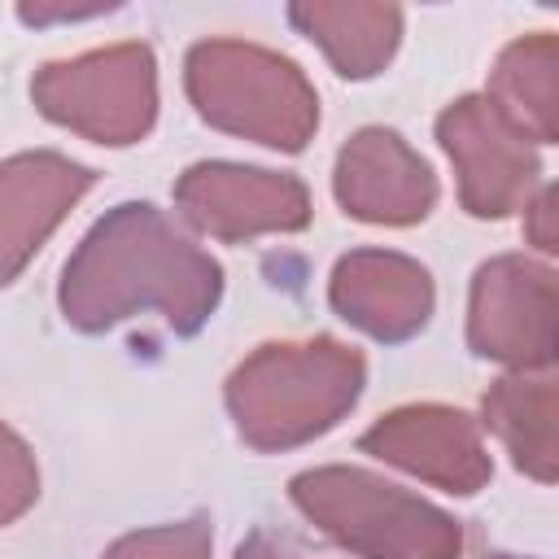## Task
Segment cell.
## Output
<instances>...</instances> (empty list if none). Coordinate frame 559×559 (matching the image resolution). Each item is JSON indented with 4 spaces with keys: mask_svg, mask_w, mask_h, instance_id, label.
I'll use <instances>...</instances> for the list:
<instances>
[{
    "mask_svg": "<svg viewBox=\"0 0 559 559\" xmlns=\"http://www.w3.org/2000/svg\"><path fill=\"white\" fill-rule=\"evenodd\" d=\"M96 170L52 153H13L0 162V288L13 284L61 218L87 197Z\"/></svg>",
    "mask_w": 559,
    "mask_h": 559,
    "instance_id": "7c38bea8",
    "label": "cell"
},
{
    "mask_svg": "<svg viewBox=\"0 0 559 559\" xmlns=\"http://www.w3.org/2000/svg\"><path fill=\"white\" fill-rule=\"evenodd\" d=\"M192 109L227 135L301 153L319 131V92L306 70L253 39H201L183 57Z\"/></svg>",
    "mask_w": 559,
    "mask_h": 559,
    "instance_id": "3957f363",
    "label": "cell"
},
{
    "mask_svg": "<svg viewBox=\"0 0 559 559\" xmlns=\"http://www.w3.org/2000/svg\"><path fill=\"white\" fill-rule=\"evenodd\" d=\"M288 22L319 44L341 79H376L402 44V9L371 0H301L288 4Z\"/></svg>",
    "mask_w": 559,
    "mask_h": 559,
    "instance_id": "5bb4252c",
    "label": "cell"
},
{
    "mask_svg": "<svg viewBox=\"0 0 559 559\" xmlns=\"http://www.w3.org/2000/svg\"><path fill=\"white\" fill-rule=\"evenodd\" d=\"M231 559H297L284 542H275V537H266V533H249L240 546H236V555Z\"/></svg>",
    "mask_w": 559,
    "mask_h": 559,
    "instance_id": "ffe728a7",
    "label": "cell"
},
{
    "mask_svg": "<svg viewBox=\"0 0 559 559\" xmlns=\"http://www.w3.org/2000/svg\"><path fill=\"white\" fill-rule=\"evenodd\" d=\"M533 144L559 140V39L555 31H533L511 39L489 70L485 92Z\"/></svg>",
    "mask_w": 559,
    "mask_h": 559,
    "instance_id": "9a60e30c",
    "label": "cell"
},
{
    "mask_svg": "<svg viewBox=\"0 0 559 559\" xmlns=\"http://www.w3.org/2000/svg\"><path fill=\"white\" fill-rule=\"evenodd\" d=\"M332 197L358 223L411 227L432 214L437 175L393 127H362L336 153Z\"/></svg>",
    "mask_w": 559,
    "mask_h": 559,
    "instance_id": "30bf717a",
    "label": "cell"
},
{
    "mask_svg": "<svg viewBox=\"0 0 559 559\" xmlns=\"http://www.w3.org/2000/svg\"><path fill=\"white\" fill-rule=\"evenodd\" d=\"M362 389V349L336 336L266 341L231 367L223 406L249 450L284 454L332 432L358 406Z\"/></svg>",
    "mask_w": 559,
    "mask_h": 559,
    "instance_id": "7a4b0ae2",
    "label": "cell"
},
{
    "mask_svg": "<svg viewBox=\"0 0 559 559\" xmlns=\"http://www.w3.org/2000/svg\"><path fill=\"white\" fill-rule=\"evenodd\" d=\"M175 210L201 236L240 245L310 227V188L288 170L245 162H192L175 183Z\"/></svg>",
    "mask_w": 559,
    "mask_h": 559,
    "instance_id": "ba28073f",
    "label": "cell"
},
{
    "mask_svg": "<svg viewBox=\"0 0 559 559\" xmlns=\"http://www.w3.org/2000/svg\"><path fill=\"white\" fill-rule=\"evenodd\" d=\"M218 301L223 266L148 201L105 210L66 258L57 284L61 319L87 336L135 314H157L170 332L192 336Z\"/></svg>",
    "mask_w": 559,
    "mask_h": 559,
    "instance_id": "6da1fadb",
    "label": "cell"
},
{
    "mask_svg": "<svg viewBox=\"0 0 559 559\" xmlns=\"http://www.w3.org/2000/svg\"><path fill=\"white\" fill-rule=\"evenodd\" d=\"M332 310L380 345L419 336L432 319L437 288L424 262L397 249H349L336 258L328 280Z\"/></svg>",
    "mask_w": 559,
    "mask_h": 559,
    "instance_id": "8fae6325",
    "label": "cell"
},
{
    "mask_svg": "<svg viewBox=\"0 0 559 559\" xmlns=\"http://www.w3.org/2000/svg\"><path fill=\"white\" fill-rule=\"evenodd\" d=\"M472 354L511 371L555 367V271L528 253H498L476 266L467 293Z\"/></svg>",
    "mask_w": 559,
    "mask_h": 559,
    "instance_id": "52a82bcc",
    "label": "cell"
},
{
    "mask_svg": "<svg viewBox=\"0 0 559 559\" xmlns=\"http://www.w3.org/2000/svg\"><path fill=\"white\" fill-rule=\"evenodd\" d=\"M114 4H17V17L31 22V26H48V22H79V17H96V13H109Z\"/></svg>",
    "mask_w": 559,
    "mask_h": 559,
    "instance_id": "d6986e66",
    "label": "cell"
},
{
    "mask_svg": "<svg viewBox=\"0 0 559 559\" xmlns=\"http://www.w3.org/2000/svg\"><path fill=\"white\" fill-rule=\"evenodd\" d=\"M358 450L459 498L480 493L493 476V459L480 437V424L445 402L393 406L358 437Z\"/></svg>",
    "mask_w": 559,
    "mask_h": 559,
    "instance_id": "9c48e42d",
    "label": "cell"
},
{
    "mask_svg": "<svg viewBox=\"0 0 559 559\" xmlns=\"http://www.w3.org/2000/svg\"><path fill=\"white\" fill-rule=\"evenodd\" d=\"M489 559H524V555H489Z\"/></svg>",
    "mask_w": 559,
    "mask_h": 559,
    "instance_id": "44dd1931",
    "label": "cell"
},
{
    "mask_svg": "<svg viewBox=\"0 0 559 559\" xmlns=\"http://www.w3.org/2000/svg\"><path fill=\"white\" fill-rule=\"evenodd\" d=\"M39 498V463L26 437L0 424V528L22 520Z\"/></svg>",
    "mask_w": 559,
    "mask_h": 559,
    "instance_id": "e0dca14e",
    "label": "cell"
},
{
    "mask_svg": "<svg viewBox=\"0 0 559 559\" xmlns=\"http://www.w3.org/2000/svg\"><path fill=\"white\" fill-rule=\"evenodd\" d=\"M35 109L105 148L140 144L157 122V57L140 39L48 61L31 79Z\"/></svg>",
    "mask_w": 559,
    "mask_h": 559,
    "instance_id": "5b68a950",
    "label": "cell"
},
{
    "mask_svg": "<svg viewBox=\"0 0 559 559\" xmlns=\"http://www.w3.org/2000/svg\"><path fill=\"white\" fill-rule=\"evenodd\" d=\"M555 218H559V210H555V183H542V188L524 201V240H528L542 258H550V253L559 249V227H555Z\"/></svg>",
    "mask_w": 559,
    "mask_h": 559,
    "instance_id": "ac0fdd59",
    "label": "cell"
},
{
    "mask_svg": "<svg viewBox=\"0 0 559 559\" xmlns=\"http://www.w3.org/2000/svg\"><path fill=\"white\" fill-rule=\"evenodd\" d=\"M437 144L454 166L459 205L472 218H507L542 188L537 144L485 96H459L437 114Z\"/></svg>",
    "mask_w": 559,
    "mask_h": 559,
    "instance_id": "8992f818",
    "label": "cell"
},
{
    "mask_svg": "<svg viewBox=\"0 0 559 559\" xmlns=\"http://www.w3.org/2000/svg\"><path fill=\"white\" fill-rule=\"evenodd\" d=\"M480 424L537 485L559 476V389L550 371H507L480 397Z\"/></svg>",
    "mask_w": 559,
    "mask_h": 559,
    "instance_id": "4fadbf2b",
    "label": "cell"
},
{
    "mask_svg": "<svg viewBox=\"0 0 559 559\" xmlns=\"http://www.w3.org/2000/svg\"><path fill=\"white\" fill-rule=\"evenodd\" d=\"M293 507L354 559H459L463 524L437 502L349 463L306 467L288 480Z\"/></svg>",
    "mask_w": 559,
    "mask_h": 559,
    "instance_id": "277c9868",
    "label": "cell"
},
{
    "mask_svg": "<svg viewBox=\"0 0 559 559\" xmlns=\"http://www.w3.org/2000/svg\"><path fill=\"white\" fill-rule=\"evenodd\" d=\"M210 550H214L210 520L205 515H188V520H170V524L122 533L118 542L105 546L100 559H210Z\"/></svg>",
    "mask_w": 559,
    "mask_h": 559,
    "instance_id": "2e32d148",
    "label": "cell"
}]
</instances>
